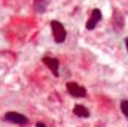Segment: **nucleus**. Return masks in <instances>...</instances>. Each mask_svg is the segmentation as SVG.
<instances>
[{"label": "nucleus", "mask_w": 128, "mask_h": 127, "mask_svg": "<svg viewBox=\"0 0 128 127\" xmlns=\"http://www.w3.org/2000/svg\"><path fill=\"white\" fill-rule=\"evenodd\" d=\"M51 27H52V34H54V41H55L57 43H63L66 41V28L64 26L60 23V21H52L51 23Z\"/></svg>", "instance_id": "obj_1"}, {"label": "nucleus", "mask_w": 128, "mask_h": 127, "mask_svg": "<svg viewBox=\"0 0 128 127\" xmlns=\"http://www.w3.org/2000/svg\"><path fill=\"white\" fill-rule=\"evenodd\" d=\"M66 88L70 93V96H73V97H85L86 96V90L82 85H79L78 82H67Z\"/></svg>", "instance_id": "obj_2"}, {"label": "nucleus", "mask_w": 128, "mask_h": 127, "mask_svg": "<svg viewBox=\"0 0 128 127\" xmlns=\"http://www.w3.org/2000/svg\"><path fill=\"white\" fill-rule=\"evenodd\" d=\"M5 120L9 121V123H13V124H18V126H25L28 123V118L23 114H18V112H6L5 114Z\"/></svg>", "instance_id": "obj_3"}, {"label": "nucleus", "mask_w": 128, "mask_h": 127, "mask_svg": "<svg viewBox=\"0 0 128 127\" xmlns=\"http://www.w3.org/2000/svg\"><path fill=\"white\" fill-rule=\"evenodd\" d=\"M101 20V12H100V9H94L93 11V15H91V18L88 20V23H86V28L88 30H93V28H95V26H97V23Z\"/></svg>", "instance_id": "obj_4"}, {"label": "nucleus", "mask_w": 128, "mask_h": 127, "mask_svg": "<svg viewBox=\"0 0 128 127\" xmlns=\"http://www.w3.org/2000/svg\"><path fill=\"white\" fill-rule=\"evenodd\" d=\"M43 63L51 69V72L54 75L58 76V66H60V63H58L57 58H54V57H43Z\"/></svg>", "instance_id": "obj_5"}, {"label": "nucleus", "mask_w": 128, "mask_h": 127, "mask_svg": "<svg viewBox=\"0 0 128 127\" xmlns=\"http://www.w3.org/2000/svg\"><path fill=\"white\" fill-rule=\"evenodd\" d=\"M33 8L36 12H39V14H43L48 8V0H34L33 2Z\"/></svg>", "instance_id": "obj_6"}, {"label": "nucleus", "mask_w": 128, "mask_h": 127, "mask_svg": "<svg viewBox=\"0 0 128 127\" xmlns=\"http://www.w3.org/2000/svg\"><path fill=\"white\" fill-rule=\"evenodd\" d=\"M73 112H75V115L82 117V118L89 117V111H88V108H85V106H82V105H76L75 108H73Z\"/></svg>", "instance_id": "obj_7"}, {"label": "nucleus", "mask_w": 128, "mask_h": 127, "mask_svg": "<svg viewBox=\"0 0 128 127\" xmlns=\"http://www.w3.org/2000/svg\"><path fill=\"white\" fill-rule=\"evenodd\" d=\"M113 26L116 30H121L122 26H124V20H122V16L119 12H115V16H113Z\"/></svg>", "instance_id": "obj_8"}, {"label": "nucleus", "mask_w": 128, "mask_h": 127, "mask_svg": "<svg viewBox=\"0 0 128 127\" xmlns=\"http://www.w3.org/2000/svg\"><path fill=\"white\" fill-rule=\"evenodd\" d=\"M121 111L125 117H128V100H122L121 102Z\"/></svg>", "instance_id": "obj_9"}, {"label": "nucleus", "mask_w": 128, "mask_h": 127, "mask_svg": "<svg viewBox=\"0 0 128 127\" xmlns=\"http://www.w3.org/2000/svg\"><path fill=\"white\" fill-rule=\"evenodd\" d=\"M36 127H46L43 123H37V124H36Z\"/></svg>", "instance_id": "obj_10"}, {"label": "nucleus", "mask_w": 128, "mask_h": 127, "mask_svg": "<svg viewBox=\"0 0 128 127\" xmlns=\"http://www.w3.org/2000/svg\"><path fill=\"white\" fill-rule=\"evenodd\" d=\"M125 45H127V49H128V39H125Z\"/></svg>", "instance_id": "obj_11"}]
</instances>
